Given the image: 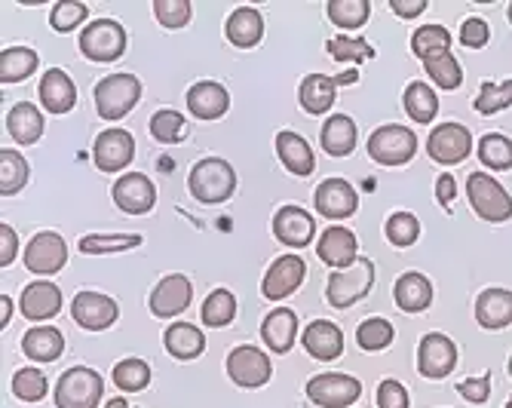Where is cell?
I'll use <instances>...</instances> for the list:
<instances>
[{
    "mask_svg": "<svg viewBox=\"0 0 512 408\" xmlns=\"http://www.w3.org/2000/svg\"><path fill=\"white\" fill-rule=\"evenodd\" d=\"M135 157V142L126 129H105L99 139H96V148H92V160L102 172H120L132 163Z\"/></svg>",
    "mask_w": 512,
    "mask_h": 408,
    "instance_id": "cell-17",
    "label": "cell"
},
{
    "mask_svg": "<svg viewBox=\"0 0 512 408\" xmlns=\"http://www.w3.org/2000/svg\"><path fill=\"white\" fill-rule=\"evenodd\" d=\"M411 50L417 59H439L451 50V34L442 28V25H424V28H417L414 37H411Z\"/></svg>",
    "mask_w": 512,
    "mask_h": 408,
    "instance_id": "cell-35",
    "label": "cell"
},
{
    "mask_svg": "<svg viewBox=\"0 0 512 408\" xmlns=\"http://www.w3.org/2000/svg\"><path fill=\"white\" fill-rule=\"evenodd\" d=\"M188 108L197 120H218L221 114H227L230 108V96L227 89L215 80H203L194 83L191 93H188Z\"/></svg>",
    "mask_w": 512,
    "mask_h": 408,
    "instance_id": "cell-21",
    "label": "cell"
},
{
    "mask_svg": "<svg viewBox=\"0 0 512 408\" xmlns=\"http://www.w3.org/2000/svg\"><path fill=\"white\" fill-rule=\"evenodd\" d=\"M188 188L200 203H221L234 194L237 188V172L221 157H206L191 169Z\"/></svg>",
    "mask_w": 512,
    "mask_h": 408,
    "instance_id": "cell-1",
    "label": "cell"
},
{
    "mask_svg": "<svg viewBox=\"0 0 512 408\" xmlns=\"http://www.w3.org/2000/svg\"><path fill=\"white\" fill-rule=\"evenodd\" d=\"M25 320H50L62 310V292L53 283H31L19 301Z\"/></svg>",
    "mask_w": 512,
    "mask_h": 408,
    "instance_id": "cell-27",
    "label": "cell"
},
{
    "mask_svg": "<svg viewBox=\"0 0 512 408\" xmlns=\"http://www.w3.org/2000/svg\"><path fill=\"white\" fill-rule=\"evenodd\" d=\"M206 347V338L197 326L191 323H175L166 329V350L175 359H197Z\"/></svg>",
    "mask_w": 512,
    "mask_h": 408,
    "instance_id": "cell-34",
    "label": "cell"
},
{
    "mask_svg": "<svg viewBox=\"0 0 512 408\" xmlns=\"http://www.w3.org/2000/svg\"><path fill=\"white\" fill-rule=\"evenodd\" d=\"M304 347L313 359L332 362L344 353V335L335 323L329 320H316L304 329Z\"/></svg>",
    "mask_w": 512,
    "mask_h": 408,
    "instance_id": "cell-23",
    "label": "cell"
},
{
    "mask_svg": "<svg viewBox=\"0 0 512 408\" xmlns=\"http://www.w3.org/2000/svg\"><path fill=\"white\" fill-rule=\"evenodd\" d=\"M71 316L77 326H83L89 332H105L117 320V304H114V298L99 295V292H80L71 304Z\"/></svg>",
    "mask_w": 512,
    "mask_h": 408,
    "instance_id": "cell-15",
    "label": "cell"
},
{
    "mask_svg": "<svg viewBox=\"0 0 512 408\" xmlns=\"http://www.w3.org/2000/svg\"><path fill=\"white\" fill-rule=\"evenodd\" d=\"M13 393L22 402H40L46 396V375L40 369H19L13 375Z\"/></svg>",
    "mask_w": 512,
    "mask_h": 408,
    "instance_id": "cell-47",
    "label": "cell"
},
{
    "mask_svg": "<svg viewBox=\"0 0 512 408\" xmlns=\"http://www.w3.org/2000/svg\"><path fill=\"white\" fill-rule=\"evenodd\" d=\"M22 350L34 359V362H53L65 353V338L59 329L53 326H37L22 338Z\"/></svg>",
    "mask_w": 512,
    "mask_h": 408,
    "instance_id": "cell-32",
    "label": "cell"
},
{
    "mask_svg": "<svg viewBox=\"0 0 512 408\" xmlns=\"http://www.w3.org/2000/svg\"><path fill=\"white\" fill-rule=\"evenodd\" d=\"M476 320L482 329H506L512 323V292L485 289L476 301Z\"/></svg>",
    "mask_w": 512,
    "mask_h": 408,
    "instance_id": "cell-26",
    "label": "cell"
},
{
    "mask_svg": "<svg viewBox=\"0 0 512 408\" xmlns=\"http://www.w3.org/2000/svg\"><path fill=\"white\" fill-rule=\"evenodd\" d=\"M16 249H19V240H16V231L10 224H0V264H13L16 258Z\"/></svg>",
    "mask_w": 512,
    "mask_h": 408,
    "instance_id": "cell-56",
    "label": "cell"
},
{
    "mask_svg": "<svg viewBox=\"0 0 512 408\" xmlns=\"http://www.w3.org/2000/svg\"><path fill=\"white\" fill-rule=\"evenodd\" d=\"M359 74L350 71V74H341V77H325V74H307L301 80V89H298V99H301V108L307 114H325L335 99H338V86L341 83H356Z\"/></svg>",
    "mask_w": 512,
    "mask_h": 408,
    "instance_id": "cell-10",
    "label": "cell"
},
{
    "mask_svg": "<svg viewBox=\"0 0 512 408\" xmlns=\"http://www.w3.org/2000/svg\"><path fill=\"white\" fill-rule=\"evenodd\" d=\"M307 396L319 408H347L362 396V384L350 375H316L307 384Z\"/></svg>",
    "mask_w": 512,
    "mask_h": 408,
    "instance_id": "cell-9",
    "label": "cell"
},
{
    "mask_svg": "<svg viewBox=\"0 0 512 408\" xmlns=\"http://www.w3.org/2000/svg\"><path fill=\"white\" fill-rule=\"evenodd\" d=\"M313 231H316L313 218L304 209H298V206H283V209L276 212V218H273L276 240L292 246V249H304L313 240Z\"/></svg>",
    "mask_w": 512,
    "mask_h": 408,
    "instance_id": "cell-20",
    "label": "cell"
},
{
    "mask_svg": "<svg viewBox=\"0 0 512 408\" xmlns=\"http://www.w3.org/2000/svg\"><path fill=\"white\" fill-rule=\"evenodd\" d=\"M460 43L463 47H470V50H479L488 43V25L482 19H467L460 25Z\"/></svg>",
    "mask_w": 512,
    "mask_h": 408,
    "instance_id": "cell-53",
    "label": "cell"
},
{
    "mask_svg": "<svg viewBox=\"0 0 512 408\" xmlns=\"http://www.w3.org/2000/svg\"><path fill=\"white\" fill-rule=\"evenodd\" d=\"M224 34H227V40L234 43V47H240V50L255 47V43L261 40V34H264L261 13L252 10V7L234 10V13H230V19H227V25H224Z\"/></svg>",
    "mask_w": 512,
    "mask_h": 408,
    "instance_id": "cell-30",
    "label": "cell"
},
{
    "mask_svg": "<svg viewBox=\"0 0 512 408\" xmlns=\"http://www.w3.org/2000/svg\"><path fill=\"white\" fill-rule=\"evenodd\" d=\"M424 68H427V74L433 77V83H436V86H442V89H457V86H460V80H463L460 65H457V59H454L451 53H445V56H439V59L424 62Z\"/></svg>",
    "mask_w": 512,
    "mask_h": 408,
    "instance_id": "cell-49",
    "label": "cell"
},
{
    "mask_svg": "<svg viewBox=\"0 0 512 408\" xmlns=\"http://www.w3.org/2000/svg\"><path fill=\"white\" fill-rule=\"evenodd\" d=\"M86 22V4H77V0H62V4H56L53 16H50V25L56 31H74L77 25Z\"/></svg>",
    "mask_w": 512,
    "mask_h": 408,
    "instance_id": "cell-52",
    "label": "cell"
},
{
    "mask_svg": "<svg viewBox=\"0 0 512 408\" xmlns=\"http://www.w3.org/2000/svg\"><path fill=\"white\" fill-rule=\"evenodd\" d=\"M142 246V237L138 234H117V237H83L80 240V252L86 255H105V252H123V249H135Z\"/></svg>",
    "mask_w": 512,
    "mask_h": 408,
    "instance_id": "cell-46",
    "label": "cell"
},
{
    "mask_svg": "<svg viewBox=\"0 0 512 408\" xmlns=\"http://www.w3.org/2000/svg\"><path fill=\"white\" fill-rule=\"evenodd\" d=\"M479 160L488 166V169H512V142L500 132H491L479 142Z\"/></svg>",
    "mask_w": 512,
    "mask_h": 408,
    "instance_id": "cell-42",
    "label": "cell"
},
{
    "mask_svg": "<svg viewBox=\"0 0 512 408\" xmlns=\"http://www.w3.org/2000/svg\"><path fill=\"white\" fill-rule=\"evenodd\" d=\"M359 243H356V234L347 231V228H329L322 237H319V246H316V255L329 264V267H350L359 255H356Z\"/></svg>",
    "mask_w": 512,
    "mask_h": 408,
    "instance_id": "cell-24",
    "label": "cell"
},
{
    "mask_svg": "<svg viewBox=\"0 0 512 408\" xmlns=\"http://www.w3.org/2000/svg\"><path fill=\"white\" fill-rule=\"evenodd\" d=\"M509 105H512V80H506L500 86L497 83H482L479 99H476L479 114H497V111H503Z\"/></svg>",
    "mask_w": 512,
    "mask_h": 408,
    "instance_id": "cell-45",
    "label": "cell"
},
{
    "mask_svg": "<svg viewBox=\"0 0 512 408\" xmlns=\"http://www.w3.org/2000/svg\"><path fill=\"white\" fill-rule=\"evenodd\" d=\"M457 393L467 399V402H476V405H482L485 399H488V393H491V375L485 372L482 378H476V381H463L460 387H457Z\"/></svg>",
    "mask_w": 512,
    "mask_h": 408,
    "instance_id": "cell-55",
    "label": "cell"
},
{
    "mask_svg": "<svg viewBox=\"0 0 512 408\" xmlns=\"http://www.w3.org/2000/svg\"><path fill=\"white\" fill-rule=\"evenodd\" d=\"M417 237H421V221H417L411 212H393L387 218V240L399 249L411 246Z\"/></svg>",
    "mask_w": 512,
    "mask_h": 408,
    "instance_id": "cell-44",
    "label": "cell"
},
{
    "mask_svg": "<svg viewBox=\"0 0 512 408\" xmlns=\"http://www.w3.org/2000/svg\"><path fill=\"white\" fill-rule=\"evenodd\" d=\"M417 151V135L408 126H381L371 132L368 139V154L381 166H402L414 157Z\"/></svg>",
    "mask_w": 512,
    "mask_h": 408,
    "instance_id": "cell-6",
    "label": "cell"
},
{
    "mask_svg": "<svg viewBox=\"0 0 512 408\" xmlns=\"http://www.w3.org/2000/svg\"><path fill=\"white\" fill-rule=\"evenodd\" d=\"M40 102L50 114H68L77 105V89H74L71 77L59 68L46 71L40 80Z\"/></svg>",
    "mask_w": 512,
    "mask_h": 408,
    "instance_id": "cell-22",
    "label": "cell"
},
{
    "mask_svg": "<svg viewBox=\"0 0 512 408\" xmlns=\"http://www.w3.org/2000/svg\"><path fill=\"white\" fill-rule=\"evenodd\" d=\"M270 359L264 350L252 347V344H243L237 350H230L227 356V375L234 378V384L240 387H261L270 381Z\"/></svg>",
    "mask_w": 512,
    "mask_h": 408,
    "instance_id": "cell-11",
    "label": "cell"
},
{
    "mask_svg": "<svg viewBox=\"0 0 512 408\" xmlns=\"http://www.w3.org/2000/svg\"><path fill=\"white\" fill-rule=\"evenodd\" d=\"M237 316V298L230 289H215L206 301H203V323L212 329L227 326Z\"/></svg>",
    "mask_w": 512,
    "mask_h": 408,
    "instance_id": "cell-39",
    "label": "cell"
},
{
    "mask_svg": "<svg viewBox=\"0 0 512 408\" xmlns=\"http://www.w3.org/2000/svg\"><path fill=\"white\" fill-rule=\"evenodd\" d=\"M105 381L92 369H68L56 384V408H99Z\"/></svg>",
    "mask_w": 512,
    "mask_h": 408,
    "instance_id": "cell-3",
    "label": "cell"
},
{
    "mask_svg": "<svg viewBox=\"0 0 512 408\" xmlns=\"http://www.w3.org/2000/svg\"><path fill=\"white\" fill-rule=\"evenodd\" d=\"M307 277V264L304 258L298 255H283L270 264V270L264 274V283H261V292L264 298L270 301H279V298H289Z\"/></svg>",
    "mask_w": 512,
    "mask_h": 408,
    "instance_id": "cell-14",
    "label": "cell"
},
{
    "mask_svg": "<svg viewBox=\"0 0 512 408\" xmlns=\"http://www.w3.org/2000/svg\"><path fill=\"white\" fill-rule=\"evenodd\" d=\"M313 203H316V212L325 218H350L359 206V197L344 178H325L316 188Z\"/></svg>",
    "mask_w": 512,
    "mask_h": 408,
    "instance_id": "cell-18",
    "label": "cell"
},
{
    "mask_svg": "<svg viewBox=\"0 0 512 408\" xmlns=\"http://www.w3.org/2000/svg\"><path fill=\"white\" fill-rule=\"evenodd\" d=\"M184 117L178 114V111H157L154 117H151V135L157 142H163V145H172V142H178L181 135H184Z\"/></svg>",
    "mask_w": 512,
    "mask_h": 408,
    "instance_id": "cell-48",
    "label": "cell"
},
{
    "mask_svg": "<svg viewBox=\"0 0 512 408\" xmlns=\"http://www.w3.org/2000/svg\"><path fill=\"white\" fill-rule=\"evenodd\" d=\"M467 197H470V206L479 218L485 221H506L512 215V197L497 185V181L485 172H473L470 181H467Z\"/></svg>",
    "mask_w": 512,
    "mask_h": 408,
    "instance_id": "cell-7",
    "label": "cell"
},
{
    "mask_svg": "<svg viewBox=\"0 0 512 408\" xmlns=\"http://www.w3.org/2000/svg\"><path fill=\"white\" fill-rule=\"evenodd\" d=\"M7 129L13 135V142L19 145H34L43 132V117L34 105L28 102H19L10 114H7Z\"/></svg>",
    "mask_w": 512,
    "mask_h": 408,
    "instance_id": "cell-33",
    "label": "cell"
},
{
    "mask_svg": "<svg viewBox=\"0 0 512 408\" xmlns=\"http://www.w3.org/2000/svg\"><path fill=\"white\" fill-rule=\"evenodd\" d=\"M0 313H4V326L10 323V313H13V304H10V298H4V304H0Z\"/></svg>",
    "mask_w": 512,
    "mask_h": 408,
    "instance_id": "cell-59",
    "label": "cell"
},
{
    "mask_svg": "<svg viewBox=\"0 0 512 408\" xmlns=\"http://www.w3.org/2000/svg\"><path fill=\"white\" fill-rule=\"evenodd\" d=\"M329 53H332V59H338V62H365V59H371L375 56V50L368 47L365 40H350V37H332L329 40Z\"/></svg>",
    "mask_w": 512,
    "mask_h": 408,
    "instance_id": "cell-51",
    "label": "cell"
},
{
    "mask_svg": "<svg viewBox=\"0 0 512 408\" xmlns=\"http://www.w3.org/2000/svg\"><path fill=\"white\" fill-rule=\"evenodd\" d=\"M28 181V163L19 151H0V194L13 197L25 188Z\"/></svg>",
    "mask_w": 512,
    "mask_h": 408,
    "instance_id": "cell-37",
    "label": "cell"
},
{
    "mask_svg": "<svg viewBox=\"0 0 512 408\" xmlns=\"http://www.w3.org/2000/svg\"><path fill=\"white\" fill-rule=\"evenodd\" d=\"M126 50V31L114 19H99L83 28L80 34V53L92 62H114Z\"/></svg>",
    "mask_w": 512,
    "mask_h": 408,
    "instance_id": "cell-5",
    "label": "cell"
},
{
    "mask_svg": "<svg viewBox=\"0 0 512 408\" xmlns=\"http://www.w3.org/2000/svg\"><path fill=\"white\" fill-rule=\"evenodd\" d=\"M506 408H512V399H509V402H506Z\"/></svg>",
    "mask_w": 512,
    "mask_h": 408,
    "instance_id": "cell-63",
    "label": "cell"
},
{
    "mask_svg": "<svg viewBox=\"0 0 512 408\" xmlns=\"http://www.w3.org/2000/svg\"><path fill=\"white\" fill-rule=\"evenodd\" d=\"M138 99H142V83L135 74H111L96 86V108L105 120H120L126 117Z\"/></svg>",
    "mask_w": 512,
    "mask_h": 408,
    "instance_id": "cell-4",
    "label": "cell"
},
{
    "mask_svg": "<svg viewBox=\"0 0 512 408\" xmlns=\"http://www.w3.org/2000/svg\"><path fill=\"white\" fill-rule=\"evenodd\" d=\"M114 203L126 212V215H145L154 209L157 203V191L151 185V178L142 172H129L120 175L114 185Z\"/></svg>",
    "mask_w": 512,
    "mask_h": 408,
    "instance_id": "cell-16",
    "label": "cell"
},
{
    "mask_svg": "<svg viewBox=\"0 0 512 408\" xmlns=\"http://www.w3.org/2000/svg\"><path fill=\"white\" fill-rule=\"evenodd\" d=\"M509 22H512V4H509Z\"/></svg>",
    "mask_w": 512,
    "mask_h": 408,
    "instance_id": "cell-61",
    "label": "cell"
},
{
    "mask_svg": "<svg viewBox=\"0 0 512 408\" xmlns=\"http://www.w3.org/2000/svg\"><path fill=\"white\" fill-rule=\"evenodd\" d=\"M470 151H473V135L467 126H460V123H442L430 132V139H427V154L442 166H454L460 160H467Z\"/></svg>",
    "mask_w": 512,
    "mask_h": 408,
    "instance_id": "cell-8",
    "label": "cell"
},
{
    "mask_svg": "<svg viewBox=\"0 0 512 408\" xmlns=\"http://www.w3.org/2000/svg\"><path fill=\"white\" fill-rule=\"evenodd\" d=\"M378 408H408V390L399 381H384L378 387Z\"/></svg>",
    "mask_w": 512,
    "mask_h": 408,
    "instance_id": "cell-54",
    "label": "cell"
},
{
    "mask_svg": "<svg viewBox=\"0 0 512 408\" xmlns=\"http://www.w3.org/2000/svg\"><path fill=\"white\" fill-rule=\"evenodd\" d=\"M295 335H298V320H295V313H292V310L276 307L273 313L264 316V323H261V338H264V344H267L273 353H289L292 344H295Z\"/></svg>",
    "mask_w": 512,
    "mask_h": 408,
    "instance_id": "cell-25",
    "label": "cell"
},
{
    "mask_svg": "<svg viewBox=\"0 0 512 408\" xmlns=\"http://www.w3.org/2000/svg\"><path fill=\"white\" fill-rule=\"evenodd\" d=\"M436 197H439V203H442L445 209H448V206L454 203V197H457V185H454V178H451L448 172L436 181Z\"/></svg>",
    "mask_w": 512,
    "mask_h": 408,
    "instance_id": "cell-58",
    "label": "cell"
},
{
    "mask_svg": "<svg viewBox=\"0 0 512 408\" xmlns=\"http://www.w3.org/2000/svg\"><path fill=\"white\" fill-rule=\"evenodd\" d=\"M322 148L332 157H347L356 148V123L347 114H335L322 126Z\"/></svg>",
    "mask_w": 512,
    "mask_h": 408,
    "instance_id": "cell-31",
    "label": "cell"
},
{
    "mask_svg": "<svg viewBox=\"0 0 512 408\" xmlns=\"http://www.w3.org/2000/svg\"><path fill=\"white\" fill-rule=\"evenodd\" d=\"M402 105L414 123H430L439 114V99L427 83H411L402 96Z\"/></svg>",
    "mask_w": 512,
    "mask_h": 408,
    "instance_id": "cell-36",
    "label": "cell"
},
{
    "mask_svg": "<svg viewBox=\"0 0 512 408\" xmlns=\"http://www.w3.org/2000/svg\"><path fill=\"white\" fill-rule=\"evenodd\" d=\"M68 261V246L59 234L53 231H43L37 234L28 249H25V267L31 270V274H40V277H50L56 274V270H62Z\"/></svg>",
    "mask_w": 512,
    "mask_h": 408,
    "instance_id": "cell-13",
    "label": "cell"
},
{
    "mask_svg": "<svg viewBox=\"0 0 512 408\" xmlns=\"http://www.w3.org/2000/svg\"><path fill=\"white\" fill-rule=\"evenodd\" d=\"M356 341L362 350H384L393 344V326L387 320H381V316H371V320H365L356 329Z\"/></svg>",
    "mask_w": 512,
    "mask_h": 408,
    "instance_id": "cell-43",
    "label": "cell"
},
{
    "mask_svg": "<svg viewBox=\"0 0 512 408\" xmlns=\"http://www.w3.org/2000/svg\"><path fill=\"white\" fill-rule=\"evenodd\" d=\"M393 13L396 16H402V19H414V16H421V13H427V0H393Z\"/></svg>",
    "mask_w": 512,
    "mask_h": 408,
    "instance_id": "cell-57",
    "label": "cell"
},
{
    "mask_svg": "<svg viewBox=\"0 0 512 408\" xmlns=\"http://www.w3.org/2000/svg\"><path fill=\"white\" fill-rule=\"evenodd\" d=\"M105 408H129V402L123 399V396H114V399H108V405Z\"/></svg>",
    "mask_w": 512,
    "mask_h": 408,
    "instance_id": "cell-60",
    "label": "cell"
},
{
    "mask_svg": "<svg viewBox=\"0 0 512 408\" xmlns=\"http://www.w3.org/2000/svg\"><path fill=\"white\" fill-rule=\"evenodd\" d=\"M34 68H37V53L28 47H13L0 56V80L4 83H19L28 74H34Z\"/></svg>",
    "mask_w": 512,
    "mask_h": 408,
    "instance_id": "cell-38",
    "label": "cell"
},
{
    "mask_svg": "<svg viewBox=\"0 0 512 408\" xmlns=\"http://www.w3.org/2000/svg\"><path fill=\"white\" fill-rule=\"evenodd\" d=\"M393 298L399 304V310L405 313H421L433 304V286L424 274H405L396 280V289H393Z\"/></svg>",
    "mask_w": 512,
    "mask_h": 408,
    "instance_id": "cell-29",
    "label": "cell"
},
{
    "mask_svg": "<svg viewBox=\"0 0 512 408\" xmlns=\"http://www.w3.org/2000/svg\"><path fill=\"white\" fill-rule=\"evenodd\" d=\"M454 362H457V347L448 335H424L421 347H417V372L424 378H448L454 372Z\"/></svg>",
    "mask_w": 512,
    "mask_h": 408,
    "instance_id": "cell-12",
    "label": "cell"
},
{
    "mask_svg": "<svg viewBox=\"0 0 512 408\" xmlns=\"http://www.w3.org/2000/svg\"><path fill=\"white\" fill-rule=\"evenodd\" d=\"M509 375H512V359H509Z\"/></svg>",
    "mask_w": 512,
    "mask_h": 408,
    "instance_id": "cell-62",
    "label": "cell"
},
{
    "mask_svg": "<svg viewBox=\"0 0 512 408\" xmlns=\"http://www.w3.org/2000/svg\"><path fill=\"white\" fill-rule=\"evenodd\" d=\"M191 280L181 277V274H169L157 283L154 295H151V310L154 316H163V320H169V316H178L184 307L191 304Z\"/></svg>",
    "mask_w": 512,
    "mask_h": 408,
    "instance_id": "cell-19",
    "label": "cell"
},
{
    "mask_svg": "<svg viewBox=\"0 0 512 408\" xmlns=\"http://www.w3.org/2000/svg\"><path fill=\"white\" fill-rule=\"evenodd\" d=\"M114 384L123 393H138L151 384V366L145 359H120L114 366Z\"/></svg>",
    "mask_w": 512,
    "mask_h": 408,
    "instance_id": "cell-41",
    "label": "cell"
},
{
    "mask_svg": "<svg viewBox=\"0 0 512 408\" xmlns=\"http://www.w3.org/2000/svg\"><path fill=\"white\" fill-rule=\"evenodd\" d=\"M276 154H279V160H283V166L292 172V175H310L313 172V151H310V145L301 139L298 132H289V129H283L276 135Z\"/></svg>",
    "mask_w": 512,
    "mask_h": 408,
    "instance_id": "cell-28",
    "label": "cell"
},
{
    "mask_svg": "<svg viewBox=\"0 0 512 408\" xmlns=\"http://www.w3.org/2000/svg\"><path fill=\"white\" fill-rule=\"evenodd\" d=\"M371 286H375V264L368 258H356L350 267H341L329 277V292H325V298H329L332 307H350L362 301L371 292Z\"/></svg>",
    "mask_w": 512,
    "mask_h": 408,
    "instance_id": "cell-2",
    "label": "cell"
},
{
    "mask_svg": "<svg viewBox=\"0 0 512 408\" xmlns=\"http://www.w3.org/2000/svg\"><path fill=\"white\" fill-rule=\"evenodd\" d=\"M325 13H329V19L344 28V31H356L365 25L371 7L368 0H329V7H325Z\"/></svg>",
    "mask_w": 512,
    "mask_h": 408,
    "instance_id": "cell-40",
    "label": "cell"
},
{
    "mask_svg": "<svg viewBox=\"0 0 512 408\" xmlns=\"http://www.w3.org/2000/svg\"><path fill=\"white\" fill-rule=\"evenodd\" d=\"M154 16L163 28H184L191 22V4L188 0H154Z\"/></svg>",
    "mask_w": 512,
    "mask_h": 408,
    "instance_id": "cell-50",
    "label": "cell"
}]
</instances>
